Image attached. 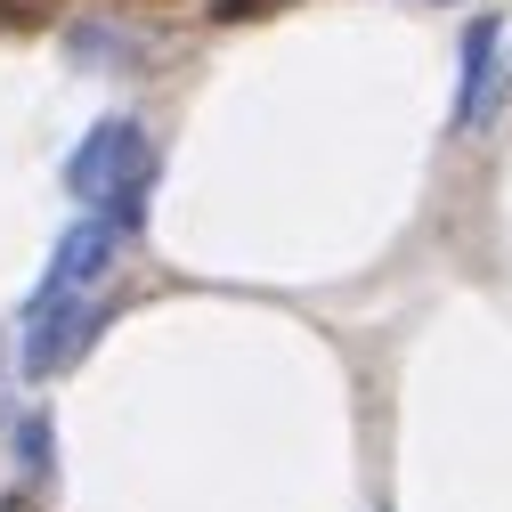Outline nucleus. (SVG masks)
Wrapping results in <instances>:
<instances>
[{
  "mask_svg": "<svg viewBox=\"0 0 512 512\" xmlns=\"http://www.w3.org/2000/svg\"><path fill=\"white\" fill-rule=\"evenodd\" d=\"M496 49H504V25L472 17L464 57H456V131H480V122L496 114Z\"/></svg>",
  "mask_w": 512,
  "mask_h": 512,
  "instance_id": "3",
  "label": "nucleus"
},
{
  "mask_svg": "<svg viewBox=\"0 0 512 512\" xmlns=\"http://www.w3.org/2000/svg\"><path fill=\"white\" fill-rule=\"evenodd\" d=\"M122 244H131V228H122V220H114L106 204H98V212H82V220H74L66 236H57L49 269H41L33 301H25V326H33V317H49V309H66V301H82V293H98Z\"/></svg>",
  "mask_w": 512,
  "mask_h": 512,
  "instance_id": "1",
  "label": "nucleus"
},
{
  "mask_svg": "<svg viewBox=\"0 0 512 512\" xmlns=\"http://www.w3.org/2000/svg\"><path fill=\"white\" fill-rule=\"evenodd\" d=\"M147 155H155V147H147L139 122H122V114L90 122V139H82V147H74V163H66V196H74L82 212L114 204V196H122V179H131Z\"/></svg>",
  "mask_w": 512,
  "mask_h": 512,
  "instance_id": "2",
  "label": "nucleus"
},
{
  "mask_svg": "<svg viewBox=\"0 0 512 512\" xmlns=\"http://www.w3.org/2000/svg\"><path fill=\"white\" fill-rule=\"evenodd\" d=\"M269 9H293V0H212V25H252Z\"/></svg>",
  "mask_w": 512,
  "mask_h": 512,
  "instance_id": "4",
  "label": "nucleus"
}]
</instances>
